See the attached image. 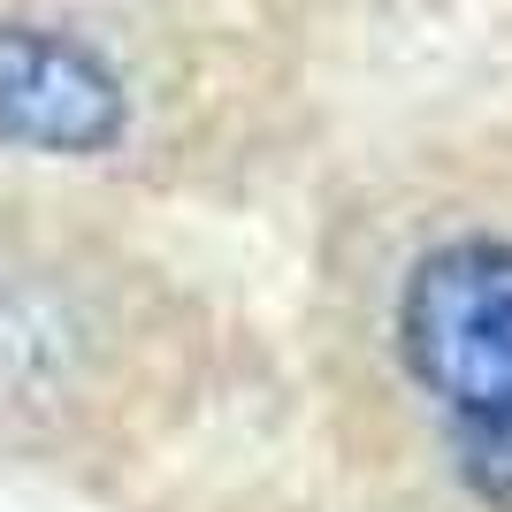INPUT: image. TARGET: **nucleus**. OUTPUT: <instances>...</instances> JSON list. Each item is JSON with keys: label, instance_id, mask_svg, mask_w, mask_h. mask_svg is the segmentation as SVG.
Here are the masks:
<instances>
[{"label": "nucleus", "instance_id": "nucleus-1", "mask_svg": "<svg viewBox=\"0 0 512 512\" xmlns=\"http://www.w3.org/2000/svg\"><path fill=\"white\" fill-rule=\"evenodd\" d=\"M398 360L459 421V436L512 421V237H444L398 291Z\"/></svg>", "mask_w": 512, "mask_h": 512}, {"label": "nucleus", "instance_id": "nucleus-2", "mask_svg": "<svg viewBox=\"0 0 512 512\" xmlns=\"http://www.w3.org/2000/svg\"><path fill=\"white\" fill-rule=\"evenodd\" d=\"M123 138V85L92 46L0 23V146L23 153H100Z\"/></svg>", "mask_w": 512, "mask_h": 512}, {"label": "nucleus", "instance_id": "nucleus-3", "mask_svg": "<svg viewBox=\"0 0 512 512\" xmlns=\"http://www.w3.org/2000/svg\"><path fill=\"white\" fill-rule=\"evenodd\" d=\"M459 474H467V490L490 512H512V421L459 436Z\"/></svg>", "mask_w": 512, "mask_h": 512}]
</instances>
